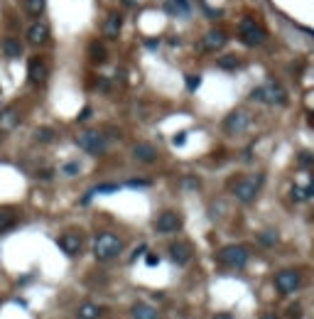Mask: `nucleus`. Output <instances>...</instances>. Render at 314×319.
Wrapping results in <instances>:
<instances>
[{
	"label": "nucleus",
	"mask_w": 314,
	"mask_h": 319,
	"mask_svg": "<svg viewBox=\"0 0 314 319\" xmlns=\"http://www.w3.org/2000/svg\"><path fill=\"white\" fill-rule=\"evenodd\" d=\"M128 187H150V182L147 179H130Z\"/></svg>",
	"instance_id": "nucleus-29"
},
{
	"label": "nucleus",
	"mask_w": 314,
	"mask_h": 319,
	"mask_svg": "<svg viewBox=\"0 0 314 319\" xmlns=\"http://www.w3.org/2000/svg\"><path fill=\"white\" fill-rule=\"evenodd\" d=\"M287 312H290V319H300V317H302V310H300V307H290Z\"/></svg>",
	"instance_id": "nucleus-32"
},
{
	"label": "nucleus",
	"mask_w": 314,
	"mask_h": 319,
	"mask_svg": "<svg viewBox=\"0 0 314 319\" xmlns=\"http://www.w3.org/2000/svg\"><path fill=\"white\" fill-rule=\"evenodd\" d=\"M101 307L98 305H91V302H84V305H79V310H76V317L79 319H101Z\"/></svg>",
	"instance_id": "nucleus-19"
},
{
	"label": "nucleus",
	"mask_w": 314,
	"mask_h": 319,
	"mask_svg": "<svg viewBox=\"0 0 314 319\" xmlns=\"http://www.w3.org/2000/svg\"><path fill=\"white\" fill-rule=\"evenodd\" d=\"M219 64H221V69H236L238 66V57H224Z\"/></svg>",
	"instance_id": "nucleus-27"
},
{
	"label": "nucleus",
	"mask_w": 314,
	"mask_h": 319,
	"mask_svg": "<svg viewBox=\"0 0 314 319\" xmlns=\"http://www.w3.org/2000/svg\"><path fill=\"white\" fill-rule=\"evenodd\" d=\"M133 319H160L157 310L145 305V302H135L133 305Z\"/></svg>",
	"instance_id": "nucleus-18"
},
{
	"label": "nucleus",
	"mask_w": 314,
	"mask_h": 319,
	"mask_svg": "<svg viewBox=\"0 0 314 319\" xmlns=\"http://www.w3.org/2000/svg\"><path fill=\"white\" fill-rule=\"evenodd\" d=\"M133 155L140 162H155L157 160V150L150 145V143H138V145L133 147Z\"/></svg>",
	"instance_id": "nucleus-17"
},
{
	"label": "nucleus",
	"mask_w": 314,
	"mask_h": 319,
	"mask_svg": "<svg viewBox=\"0 0 314 319\" xmlns=\"http://www.w3.org/2000/svg\"><path fill=\"white\" fill-rule=\"evenodd\" d=\"M199 81H201L199 76H189V79H187V86H189V88H192V91H194V88L199 86Z\"/></svg>",
	"instance_id": "nucleus-31"
},
{
	"label": "nucleus",
	"mask_w": 314,
	"mask_h": 319,
	"mask_svg": "<svg viewBox=\"0 0 314 319\" xmlns=\"http://www.w3.org/2000/svg\"><path fill=\"white\" fill-rule=\"evenodd\" d=\"M25 10L32 17H39L44 12V0H25Z\"/></svg>",
	"instance_id": "nucleus-21"
},
{
	"label": "nucleus",
	"mask_w": 314,
	"mask_h": 319,
	"mask_svg": "<svg viewBox=\"0 0 314 319\" xmlns=\"http://www.w3.org/2000/svg\"><path fill=\"white\" fill-rule=\"evenodd\" d=\"M251 98L253 101H260V103H287V93H285V88L280 86V84H263V86H258L253 88V93H251Z\"/></svg>",
	"instance_id": "nucleus-3"
},
{
	"label": "nucleus",
	"mask_w": 314,
	"mask_h": 319,
	"mask_svg": "<svg viewBox=\"0 0 314 319\" xmlns=\"http://www.w3.org/2000/svg\"><path fill=\"white\" fill-rule=\"evenodd\" d=\"M201 42H204V49H211V52H214V49H221V47L226 44V34H224L221 29H211V32L204 34Z\"/></svg>",
	"instance_id": "nucleus-16"
},
{
	"label": "nucleus",
	"mask_w": 314,
	"mask_h": 319,
	"mask_svg": "<svg viewBox=\"0 0 314 319\" xmlns=\"http://www.w3.org/2000/svg\"><path fill=\"white\" fill-rule=\"evenodd\" d=\"M93 194H103V192H118V184H98L96 189H91Z\"/></svg>",
	"instance_id": "nucleus-28"
},
{
	"label": "nucleus",
	"mask_w": 314,
	"mask_h": 319,
	"mask_svg": "<svg viewBox=\"0 0 314 319\" xmlns=\"http://www.w3.org/2000/svg\"><path fill=\"white\" fill-rule=\"evenodd\" d=\"M184 140H187V133H179V135H174V145H184Z\"/></svg>",
	"instance_id": "nucleus-33"
},
{
	"label": "nucleus",
	"mask_w": 314,
	"mask_h": 319,
	"mask_svg": "<svg viewBox=\"0 0 314 319\" xmlns=\"http://www.w3.org/2000/svg\"><path fill=\"white\" fill-rule=\"evenodd\" d=\"M79 170H81V167H79V162H66V165L61 167V172H64V174H69V177L79 174Z\"/></svg>",
	"instance_id": "nucleus-26"
},
{
	"label": "nucleus",
	"mask_w": 314,
	"mask_h": 319,
	"mask_svg": "<svg viewBox=\"0 0 314 319\" xmlns=\"http://www.w3.org/2000/svg\"><path fill=\"white\" fill-rule=\"evenodd\" d=\"M238 37H241V42L246 47H258V44L265 42V29L256 20H243L238 25Z\"/></svg>",
	"instance_id": "nucleus-4"
},
{
	"label": "nucleus",
	"mask_w": 314,
	"mask_h": 319,
	"mask_svg": "<svg viewBox=\"0 0 314 319\" xmlns=\"http://www.w3.org/2000/svg\"><path fill=\"white\" fill-rule=\"evenodd\" d=\"M34 140H37V143H52V140H54V130L39 128V130H34Z\"/></svg>",
	"instance_id": "nucleus-22"
},
{
	"label": "nucleus",
	"mask_w": 314,
	"mask_h": 319,
	"mask_svg": "<svg viewBox=\"0 0 314 319\" xmlns=\"http://www.w3.org/2000/svg\"><path fill=\"white\" fill-rule=\"evenodd\" d=\"M47 74H49V69H47V61L39 57H32L27 64V79L32 84H42V81H47Z\"/></svg>",
	"instance_id": "nucleus-11"
},
{
	"label": "nucleus",
	"mask_w": 314,
	"mask_h": 319,
	"mask_svg": "<svg viewBox=\"0 0 314 319\" xmlns=\"http://www.w3.org/2000/svg\"><path fill=\"white\" fill-rule=\"evenodd\" d=\"M17 123H20V113H17L15 108H5V111L0 113V133H10V130H15Z\"/></svg>",
	"instance_id": "nucleus-15"
},
{
	"label": "nucleus",
	"mask_w": 314,
	"mask_h": 319,
	"mask_svg": "<svg viewBox=\"0 0 314 319\" xmlns=\"http://www.w3.org/2000/svg\"><path fill=\"white\" fill-rule=\"evenodd\" d=\"M214 319H231V315H221V317H214Z\"/></svg>",
	"instance_id": "nucleus-38"
},
{
	"label": "nucleus",
	"mask_w": 314,
	"mask_h": 319,
	"mask_svg": "<svg viewBox=\"0 0 314 319\" xmlns=\"http://www.w3.org/2000/svg\"><path fill=\"white\" fill-rule=\"evenodd\" d=\"M145 263H147V265H160V256H147Z\"/></svg>",
	"instance_id": "nucleus-34"
},
{
	"label": "nucleus",
	"mask_w": 314,
	"mask_h": 319,
	"mask_svg": "<svg viewBox=\"0 0 314 319\" xmlns=\"http://www.w3.org/2000/svg\"><path fill=\"white\" fill-rule=\"evenodd\" d=\"M290 197H292L295 202H307V199H310V194H307V187L302 189V187H297V184L292 187V192H290Z\"/></svg>",
	"instance_id": "nucleus-24"
},
{
	"label": "nucleus",
	"mask_w": 314,
	"mask_h": 319,
	"mask_svg": "<svg viewBox=\"0 0 314 319\" xmlns=\"http://www.w3.org/2000/svg\"><path fill=\"white\" fill-rule=\"evenodd\" d=\"M49 39V25L47 22H34L27 29V42L29 44H44Z\"/></svg>",
	"instance_id": "nucleus-12"
},
{
	"label": "nucleus",
	"mask_w": 314,
	"mask_h": 319,
	"mask_svg": "<svg viewBox=\"0 0 314 319\" xmlns=\"http://www.w3.org/2000/svg\"><path fill=\"white\" fill-rule=\"evenodd\" d=\"M258 241H260L263 246H275V243H278V233L275 231H263V233H258Z\"/></svg>",
	"instance_id": "nucleus-23"
},
{
	"label": "nucleus",
	"mask_w": 314,
	"mask_h": 319,
	"mask_svg": "<svg viewBox=\"0 0 314 319\" xmlns=\"http://www.w3.org/2000/svg\"><path fill=\"white\" fill-rule=\"evenodd\" d=\"M300 165H305V167L312 165V155H310V152H302V155H300Z\"/></svg>",
	"instance_id": "nucleus-30"
},
{
	"label": "nucleus",
	"mask_w": 314,
	"mask_h": 319,
	"mask_svg": "<svg viewBox=\"0 0 314 319\" xmlns=\"http://www.w3.org/2000/svg\"><path fill=\"white\" fill-rule=\"evenodd\" d=\"M260 319H278V317H275V315H263Z\"/></svg>",
	"instance_id": "nucleus-37"
},
{
	"label": "nucleus",
	"mask_w": 314,
	"mask_h": 319,
	"mask_svg": "<svg viewBox=\"0 0 314 319\" xmlns=\"http://www.w3.org/2000/svg\"><path fill=\"white\" fill-rule=\"evenodd\" d=\"M120 251H123V241L115 233H101L96 238V243H93V256H96V261L101 263L113 261Z\"/></svg>",
	"instance_id": "nucleus-1"
},
{
	"label": "nucleus",
	"mask_w": 314,
	"mask_h": 319,
	"mask_svg": "<svg viewBox=\"0 0 314 319\" xmlns=\"http://www.w3.org/2000/svg\"><path fill=\"white\" fill-rule=\"evenodd\" d=\"M57 246L64 251V256L74 258V256L81 253V236L79 233H64V236H59Z\"/></svg>",
	"instance_id": "nucleus-10"
},
{
	"label": "nucleus",
	"mask_w": 314,
	"mask_h": 319,
	"mask_svg": "<svg viewBox=\"0 0 314 319\" xmlns=\"http://www.w3.org/2000/svg\"><path fill=\"white\" fill-rule=\"evenodd\" d=\"M170 256H172V261L177 263V265H187V263L192 261V248H189L187 243H172V246H170Z\"/></svg>",
	"instance_id": "nucleus-13"
},
{
	"label": "nucleus",
	"mask_w": 314,
	"mask_h": 319,
	"mask_svg": "<svg viewBox=\"0 0 314 319\" xmlns=\"http://www.w3.org/2000/svg\"><path fill=\"white\" fill-rule=\"evenodd\" d=\"M260 182H263V177H258V179H238V182L233 184V197H236L238 202L251 204L258 197Z\"/></svg>",
	"instance_id": "nucleus-7"
},
{
	"label": "nucleus",
	"mask_w": 314,
	"mask_h": 319,
	"mask_svg": "<svg viewBox=\"0 0 314 319\" xmlns=\"http://www.w3.org/2000/svg\"><path fill=\"white\" fill-rule=\"evenodd\" d=\"M2 52H5V57H20L22 54V44H20V39H15V37H7V39H2Z\"/></svg>",
	"instance_id": "nucleus-20"
},
{
	"label": "nucleus",
	"mask_w": 314,
	"mask_h": 319,
	"mask_svg": "<svg viewBox=\"0 0 314 319\" xmlns=\"http://www.w3.org/2000/svg\"><path fill=\"white\" fill-rule=\"evenodd\" d=\"M76 145L81 150H86L88 155H103L108 143H106V138L98 130H84V133L76 135Z\"/></svg>",
	"instance_id": "nucleus-5"
},
{
	"label": "nucleus",
	"mask_w": 314,
	"mask_h": 319,
	"mask_svg": "<svg viewBox=\"0 0 314 319\" xmlns=\"http://www.w3.org/2000/svg\"><path fill=\"white\" fill-rule=\"evenodd\" d=\"M248 128H251V113L243 111V108L229 113L226 120H224V130H226L229 135H241V133H246Z\"/></svg>",
	"instance_id": "nucleus-6"
},
{
	"label": "nucleus",
	"mask_w": 314,
	"mask_h": 319,
	"mask_svg": "<svg viewBox=\"0 0 314 319\" xmlns=\"http://www.w3.org/2000/svg\"><path fill=\"white\" fill-rule=\"evenodd\" d=\"M216 261L229 268H246L251 261V251L246 246H226L216 253Z\"/></svg>",
	"instance_id": "nucleus-2"
},
{
	"label": "nucleus",
	"mask_w": 314,
	"mask_h": 319,
	"mask_svg": "<svg viewBox=\"0 0 314 319\" xmlns=\"http://www.w3.org/2000/svg\"><path fill=\"white\" fill-rule=\"evenodd\" d=\"M182 216L177 214V211H162L157 219H155V229L157 233H174L182 229Z\"/></svg>",
	"instance_id": "nucleus-9"
},
{
	"label": "nucleus",
	"mask_w": 314,
	"mask_h": 319,
	"mask_svg": "<svg viewBox=\"0 0 314 319\" xmlns=\"http://www.w3.org/2000/svg\"><path fill=\"white\" fill-rule=\"evenodd\" d=\"M302 285V275L297 270H283L275 275V288L283 292V295H292V292L300 290Z\"/></svg>",
	"instance_id": "nucleus-8"
},
{
	"label": "nucleus",
	"mask_w": 314,
	"mask_h": 319,
	"mask_svg": "<svg viewBox=\"0 0 314 319\" xmlns=\"http://www.w3.org/2000/svg\"><path fill=\"white\" fill-rule=\"evenodd\" d=\"M120 27H123V17H120L118 12H111V15L106 17V22H103V37L115 39V37L120 34Z\"/></svg>",
	"instance_id": "nucleus-14"
},
{
	"label": "nucleus",
	"mask_w": 314,
	"mask_h": 319,
	"mask_svg": "<svg viewBox=\"0 0 314 319\" xmlns=\"http://www.w3.org/2000/svg\"><path fill=\"white\" fill-rule=\"evenodd\" d=\"M37 177H39V179H49V177H52V170H42V172H37Z\"/></svg>",
	"instance_id": "nucleus-35"
},
{
	"label": "nucleus",
	"mask_w": 314,
	"mask_h": 319,
	"mask_svg": "<svg viewBox=\"0 0 314 319\" xmlns=\"http://www.w3.org/2000/svg\"><path fill=\"white\" fill-rule=\"evenodd\" d=\"M88 116H91V111H88V108H84V113H81V116H79V118H81V120H86V118H88Z\"/></svg>",
	"instance_id": "nucleus-36"
},
{
	"label": "nucleus",
	"mask_w": 314,
	"mask_h": 319,
	"mask_svg": "<svg viewBox=\"0 0 314 319\" xmlns=\"http://www.w3.org/2000/svg\"><path fill=\"white\" fill-rule=\"evenodd\" d=\"M12 224H15V216H12V214H7V211H2V214H0V231L10 229Z\"/></svg>",
	"instance_id": "nucleus-25"
}]
</instances>
